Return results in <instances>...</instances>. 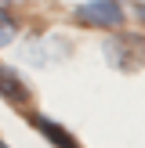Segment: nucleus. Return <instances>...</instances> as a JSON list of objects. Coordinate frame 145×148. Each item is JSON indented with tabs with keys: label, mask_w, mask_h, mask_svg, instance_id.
Listing matches in <instances>:
<instances>
[{
	"label": "nucleus",
	"mask_w": 145,
	"mask_h": 148,
	"mask_svg": "<svg viewBox=\"0 0 145 148\" xmlns=\"http://www.w3.org/2000/svg\"><path fill=\"white\" fill-rule=\"evenodd\" d=\"M105 58H109V65H116L120 72L145 69V36H138V33L109 36L105 40Z\"/></svg>",
	"instance_id": "nucleus-1"
},
{
	"label": "nucleus",
	"mask_w": 145,
	"mask_h": 148,
	"mask_svg": "<svg viewBox=\"0 0 145 148\" xmlns=\"http://www.w3.org/2000/svg\"><path fill=\"white\" fill-rule=\"evenodd\" d=\"M72 18L87 29H120L123 25V4L120 0H87L72 11Z\"/></svg>",
	"instance_id": "nucleus-2"
},
{
	"label": "nucleus",
	"mask_w": 145,
	"mask_h": 148,
	"mask_svg": "<svg viewBox=\"0 0 145 148\" xmlns=\"http://www.w3.org/2000/svg\"><path fill=\"white\" fill-rule=\"evenodd\" d=\"M33 127H36V134H44L55 148H80V141L62 127V123H55L51 116H33Z\"/></svg>",
	"instance_id": "nucleus-3"
},
{
	"label": "nucleus",
	"mask_w": 145,
	"mask_h": 148,
	"mask_svg": "<svg viewBox=\"0 0 145 148\" xmlns=\"http://www.w3.org/2000/svg\"><path fill=\"white\" fill-rule=\"evenodd\" d=\"M0 98L7 105H29V87L22 83V76H14V69H4L0 65Z\"/></svg>",
	"instance_id": "nucleus-4"
},
{
	"label": "nucleus",
	"mask_w": 145,
	"mask_h": 148,
	"mask_svg": "<svg viewBox=\"0 0 145 148\" xmlns=\"http://www.w3.org/2000/svg\"><path fill=\"white\" fill-rule=\"evenodd\" d=\"M14 36H18V25H14V18L0 7V47H7V43H14Z\"/></svg>",
	"instance_id": "nucleus-5"
},
{
	"label": "nucleus",
	"mask_w": 145,
	"mask_h": 148,
	"mask_svg": "<svg viewBox=\"0 0 145 148\" xmlns=\"http://www.w3.org/2000/svg\"><path fill=\"white\" fill-rule=\"evenodd\" d=\"M134 11H138V18H142V22H145V0H142V4H138V7H134Z\"/></svg>",
	"instance_id": "nucleus-6"
},
{
	"label": "nucleus",
	"mask_w": 145,
	"mask_h": 148,
	"mask_svg": "<svg viewBox=\"0 0 145 148\" xmlns=\"http://www.w3.org/2000/svg\"><path fill=\"white\" fill-rule=\"evenodd\" d=\"M0 148H7V145H4V141H0Z\"/></svg>",
	"instance_id": "nucleus-7"
}]
</instances>
